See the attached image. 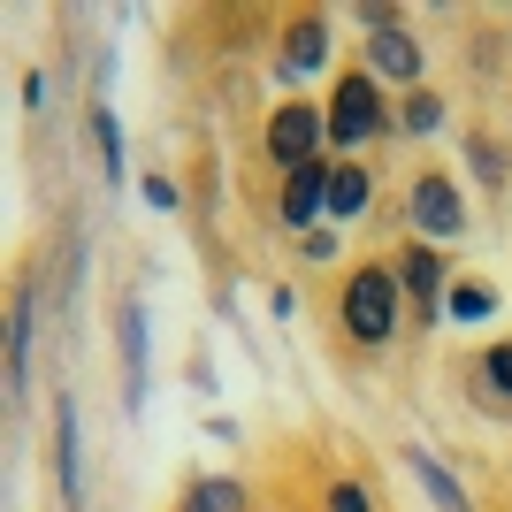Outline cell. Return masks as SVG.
<instances>
[{"mask_svg":"<svg viewBox=\"0 0 512 512\" xmlns=\"http://www.w3.org/2000/svg\"><path fill=\"white\" fill-rule=\"evenodd\" d=\"M321 115H329V146H337V161H344L352 146L398 138V115H390V100H383V77H375L367 62L337 69V92L321 100Z\"/></svg>","mask_w":512,"mask_h":512,"instance_id":"obj_1","label":"cell"},{"mask_svg":"<svg viewBox=\"0 0 512 512\" xmlns=\"http://www.w3.org/2000/svg\"><path fill=\"white\" fill-rule=\"evenodd\" d=\"M398 299H406V291H398V268H390V260H360L337 291L344 337L360 344V352H383V344L398 337Z\"/></svg>","mask_w":512,"mask_h":512,"instance_id":"obj_2","label":"cell"},{"mask_svg":"<svg viewBox=\"0 0 512 512\" xmlns=\"http://www.w3.org/2000/svg\"><path fill=\"white\" fill-rule=\"evenodd\" d=\"M406 214H413V237H421V245H459V237H467V192H459V176L436 169V161L413 169Z\"/></svg>","mask_w":512,"mask_h":512,"instance_id":"obj_3","label":"cell"},{"mask_svg":"<svg viewBox=\"0 0 512 512\" xmlns=\"http://www.w3.org/2000/svg\"><path fill=\"white\" fill-rule=\"evenodd\" d=\"M268 161H276L283 176L306 169V161H329V115H321L314 100H276V115H268Z\"/></svg>","mask_w":512,"mask_h":512,"instance_id":"obj_4","label":"cell"},{"mask_svg":"<svg viewBox=\"0 0 512 512\" xmlns=\"http://www.w3.org/2000/svg\"><path fill=\"white\" fill-rule=\"evenodd\" d=\"M329 169H337V161H306V169L283 176V199H276L283 230H299V237L329 230Z\"/></svg>","mask_w":512,"mask_h":512,"instance_id":"obj_5","label":"cell"},{"mask_svg":"<svg viewBox=\"0 0 512 512\" xmlns=\"http://www.w3.org/2000/svg\"><path fill=\"white\" fill-rule=\"evenodd\" d=\"M390 268H398V291H406V299L421 306V321H444V291H451V268H444V253H436V245L406 237Z\"/></svg>","mask_w":512,"mask_h":512,"instance_id":"obj_6","label":"cell"},{"mask_svg":"<svg viewBox=\"0 0 512 512\" xmlns=\"http://www.w3.org/2000/svg\"><path fill=\"white\" fill-rule=\"evenodd\" d=\"M329 69V16L321 8H299V16H283V54H276V77H321Z\"/></svg>","mask_w":512,"mask_h":512,"instance_id":"obj_7","label":"cell"},{"mask_svg":"<svg viewBox=\"0 0 512 512\" xmlns=\"http://www.w3.org/2000/svg\"><path fill=\"white\" fill-rule=\"evenodd\" d=\"M54 490L69 512H85V436H77V398H54Z\"/></svg>","mask_w":512,"mask_h":512,"instance_id":"obj_8","label":"cell"},{"mask_svg":"<svg viewBox=\"0 0 512 512\" xmlns=\"http://www.w3.org/2000/svg\"><path fill=\"white\" fill-rule=\"evenodd\" d=\"M367 69L383 77V85H421V39H413L406 23H390V31H367Z\"/></svg>","mask_w":512,"mask_h":512,"instance_id":"obj_9","label":"cell"},{"mask_svg":"<svg viewBox=\"0 0 512 512\" xmlns=\"http://www.w3.org/2000/svg\"><path fill=\"white\" fill-rule=\"evenodd\" d=\"M115 337H123V406L146 413V306L138 299L115 306Z\"/></svg>","mask_w":512,"mask_h":512,"instance_id":"obj_10","label":"cell"},{"mask_svg":"<svg viewBox=\"0 0 512 512\" xmlns=\"http://www.w3.org/2000/svg\"><path fill=\"white\" fill-rule=\"evenodd\" d=\"M398 459H406V474L428 490V505H436V512H474V497L459 490V474H451L428 444H398Z\"/></svg>","mask_w":512,"mask_h":512,"instance_id":"obj_11","label":"cell"},{"mask_svg":"<svg viewBox=\"0 0 512 512\" xmlns=\"http://www.w3.org/2000/svg\"><path fill=\"white\" fill-rule=\"evenodd\" d=\"M8 406H31V291H16L8 306Z\"/></svg>","mask_w":512,"mask_h":512,"instance_id":"obj_12","label":"cell"},{"mask_svg":"<svg viewBox=\"0 0 512 512\" xmlns=\"http://www.w3.org/2000/svg\"><path fill=\"white\" fill-rule=\"evenodd\" d=\"M459 146H467V176L482 184V192H505L512 184V146L497 138V130H467Z\"/></svg>","mask_w":512,"mask_h":512,"instance_id":"obj_13","label":"cell"},{"mask_svg":"<svg viewBox=\"0 0 512 512\" xmlns=\"http://www.w3.org/2000/svg\"><path fill=\"white\" fill-rule=\"evenodd\" d=\"M367 199H375V176L360 169V161H337L329 169V230H344V222H360Z\"/></svg>","mask_w":512,"mask_h":512,"instance_id":"obj_14","label":"cell"},{"mask_svg":"<svg viewBox=\"0 0 512 512\" xmlns=\"http://www.w3.org/2000/svg\"><path fill=\"white\" fill-rule=\"evenodd\" d=\"M474 398L490 413H512V344H490V352L474 360Z\"/></svg>","mask_w":512,"mask_h":512,"instance_id":"obj_15","label":"cell"},{"mask_svg":"<svg viewBox=\"0 0 512 512\" xmlns=\"http://www.w3.org/2000/svg\"><path fill=\"white\" fill-rule=\"evenodd\" d=\"M176 512H253V497H245V482H237V474H199Z\"/></svg>","mask_w":512,"mask_h":512,"instance_id":"obj_16","label":"cell"},{"mask_svg":"<svg viewBox=\"0 0 512 512\" xmlns=\"http://www.w3.org/2000/svg\"><path fill=\"white\" fill-rule=\"evenodd\" d=\"M85 130H92V153H100V176H107V184H123V130H115V107L92 100L85 107Z\"/></svg>","mask_w":512,"mask_h":512,"instance_id":"obj_17","label":"cell"},{"mask_svg":"<svg viewBox=\"0 0 512 512\" xmlns=\"http://www.w3.org/2000/svg\"><path fill=\"white\" fill-rule=\"evenodd\" d=\"M428 130H444V92L413 85L406 100H398V138H428Z\"/></svg>","mask_w":512,"mask_h":512,"instance_id":"obj_18","label":"cell"},{"mask_svg":"<svg viewBox=\"0 0 512 512\" xmlns=\"http://www.w3.org/2000/svg\"><path fill=\"white\" fill-rule=\"evenodd\" d=\"M490 314H497L490 283H451V291H444V321H490Z\"/></svg>","mask_w":512,"mask_h":512,"instance_id":"obj_19","label":"cell"},{"mask_svg":"<svg viewBox=\"0 0 512 512\" xmlns=\"http://www.w3.org/2000/svg\"><path fill=\"white\" fill-rule=\"evenodd\" d=\"M321 512H375V505H367L360 482H329V490H321Z\"/></svg>","mask_w":512,"mask_h":512,"instance_id":"obj_20","label":"cell"},{"mask_svg":"<svg viewBox=\"0 0 512 512\" xmlns=\"http://www.w3.org/2000/svg\"><path fill=\"white\" fill-rule=\"evenodd\" d=\"M299 260H314V268H321V260H337V230H314V237H299Z\"/></svg>","mask_w":512,"mask_h":512,"instance_id":"obj_21","label":"cell"},{"mask_svg":"<svg viewBox=\"0 0 512 512\" xmlns=\"http://www.w3.org/2000/svg\"><path fill=\"white\" fill-rule=\"evenodd\" d=\"M23 107H31V115L46 107V77H39V69H23Z\"/></svg>","mask_w":512,"mask_h":512,"instance_id":"obj_22","label":"cell"},{"mask_svg":"<svg viewBox=\"0 0 512 512\" xmlns=\"http://www.w3.org/2000/svg\"><path fill=\"white\" fill-rule=\"evenodd\" d=\"M146 199H153L161 214H169V207H176V184H169V176H146Z\"/></svg>","mask_w":512,"mask_h":512,"instance_id":"obj_23","label":"cell"}]
</instances>
